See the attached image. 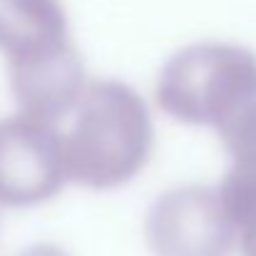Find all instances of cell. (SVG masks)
Here are the masks:
<instances>
[{
    "label": "cell",
    "mask_w": 256,
    "mask_h": 256,
    "mask_svg": "<svg viewBox=\"0 0 256 256\" xmlns=\"http://www.w3.org/2000/svg\"><path fill=\"white\" fill-rule=\"evenodd\" d=\"M0 52L22 114L58 122L85 92V65L62 0H0Z\"/></svg>",
    "instance_id": "cell-1"
},
{
    "label": "cell",
    "mask_w": 256,
    "mask_h": 256,
    "mask_svg": "<svg viewBox=\"0 0 256 256\" xmlns=\"http://www.w3.org/2000/svg\"><path fill=\"white\" fill-rule=\"evenodd\" d=\"M68 137L70 182L87 189H117L147 167L154 127L144 100L124 82L94 80L78 102Z\"/></svg>",
    "instance_id": "cell-2"
},
{
    "label": "cell",
    "mask_w": 256,
    "mask_h": 256,
    "mask_svg": "<svg viewBox=\"0 0 256 256\" xmlns=\"http://www.w3.org/2000/svg\"><path fill=\"white\" fill-rule=\"evenodd\" d=\"M154 97L172 120L222 132L256 107V58L226 42L189 45L160 72Z\"/></svg>",
    "instance_id": "cell-3"
},
{
    "label": "cell",
    "mask_w": 256,
    "mask_h": 256,
    "mask_svg": "<svg viewBox=\"0 0 256 256\" xmlns=\"http://www.w3.org/2000/svg\"><path fill=\"white\" fill-rule=\"evenodd\" d=\"M70 182L68 137L30 114L0 120V204L32 206Z\"/></svg>",
    "instance_id": "cell-4"
},
{
    "label": "cell",
    "mask_w": 256,
    "mask_h": 256,
    "mask_svg": "<svg viewBox=\"0 0 256 256\" xmlns=\"http://www.w3.org/2000/svg\"><path fill=\"white\" fill-rule=\"evenodd\" d=\"M144 232L157 256H229L236 239L219 189L202 184L164 192L150 209Z\"/></svg>",
    "instance_id": "cell-5"
},
{
    "label": "cell",
    "mask_w": 256,
    "mask_h": 256,
    "mask_svg": "<svg viewBox=\"0 0 256 256\" xmlns=\"http://www.w3.org/2000/svg\"><path fill=\"white\" fill-rule=\"evenodd\" d=\"M224 147L234 157V162L256 164V107L242 114L234 124L219 132Z\"/></svg>",
    "instance_id": "cell-6"
},
{
    "label": "cell",
    "mask_w": 256,
    "mask_h": 256,
    "mask_svg": "<svg viewBox=\"0 0 256 256\" xmlns=\"http://www.w3.org/2000/svg\"><path fill=\"white\" fill-rule=\"evenodd\" d=\"M239 239H242V254L244 256H256V216L249 219L246 224H242L236 229Z\"/></svg>",
    "instance_id": "cell-7"
},
{
    "label": "cell",
    "mask_w": 256,
    "mask_h": 256,
    "mask_svg": "<svg viewBox=\"0 0 256 256\" xmlns=\"http://www.w3.org/2000/svg\"><path fill=\"white\" fill-rule=\"evenodd\" d=\"M18 256H68V254L60 246H55V244H35V246L25 249L22 254Z\"/></svg>",
    "instance_id": "cell-8"
}]
</instances>
